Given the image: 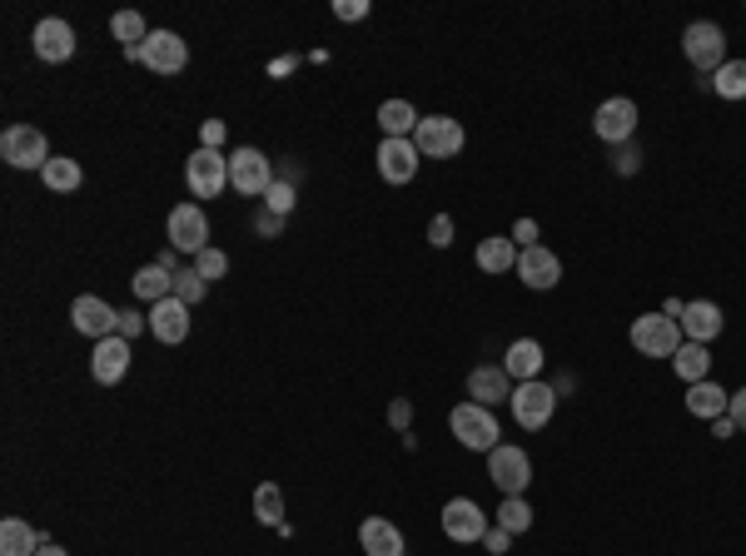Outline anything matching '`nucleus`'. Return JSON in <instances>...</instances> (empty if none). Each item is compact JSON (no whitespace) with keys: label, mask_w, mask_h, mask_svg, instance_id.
Listing matches in <instances>:
<instances>
[{"label":"nucleus","mask_w":746,"mask_h":556,"mask_svg":"<svg viewBox=\"0 0 746 556\" xmlns=\"http://www.w3.org/2000/svg\"><path fill=\"white\" fill-rule=\"evenodd\" d=\"M448 428H454L458 448H468V452H493L497 438H503L493 407H483V403H458L454 413H448Z\"/></svg>","instance_id":"1"},{"label":"nucleus","mask_w":746,"mask_h":556,"mask_svg":"<svg viewBox=\"0 0 746 556\" xmlns=\"http://www.w3.org/2000/svg\"><path fill=\"white\" fill-rule=\"evenodd\" d=\"M413 144H418L423 160H454V154H463L468 129L454 115H423L413 129Z\"/></svg>","instance_id":"2"},{"label":"nucleus","mask_w":746,"mask_h":556,"mask_svg":"<svg viewBox=\"0 0 746 556\" xmlns=\"http://www.w3.org/2000/svg\"><path fill=\"white\" fill-rule=\"evenodd\" d=\"M628 338H632V348H638L642 358H672L681 343H687L681 338V323L667 318V313H642V318H632Z\"/></svg>","instance_id":"3"},{"label":"nucleus","mask_w":746,"mask_h":556,"mask_svg":"<svg viewBox=\"0 0 746 556\" xmlns=\"http://www.w3.org/2000/svg\"><path fill=\"white\" fill-rule=\"evenodd\" d=\"M681 55H687L702 76H716L726 65V31L716 21H692L681 31Z\"/></svg>","instance_id":"4"},{"label":"nucleus","mask_w":746,"mask_h":556,"mask_svg":"<svg viewBox=\"0 0 746 556\" xmlns=\"http://www.w3.org/2000/svg\"><path fill=\"white\" fill-rule=\"evenodd\" d=\"M229 189L244 194V199H260V194L274 189V164L264 150H254V144H244V150L229 154Z\"/></svg>","instance_id":"5"},{"label":"nucleus","mask_w":746,"mask_h":556,"mask_svg":"<svg viewBox=\"0 0 746 556\" xmlns=\"http://www.w3.org/2000/svg\"><path fill=\"white\" fill-rule=\"evenodd\" d=\"M487 482H493L503 497H523L532 482V457L523 448H508V442H497L487 452Z\"/></svg>","instance_id":"6"},{"label":"nucleus","mask_w":746,"mask_h":556,"mask_svg":"<svg viewBox=\"0 0 746 556\" xmlns=\"http://www.w3.org/2000/svg\"><path fill=\"white\" fill-rule=\"evenodd\" d=\"M184 184H190L195 199H219V194L229 189V154L199 144V150L184 160Z\"/></svg>","instance_id":"7"},{"label":"nucleus","mask_w":746,"mask_h":556,"mask_svg":"<svg viewBox=\"0 0 746 556\" xmlns=\"http://www.w3.org/2000/svg\"><path fill=\"white\" fill-rule=\"evenodd\" d=\"M508 407H513V422H518L523 432H538V428H548L552 422V413H558V393H552V383H518L513 387V397H508Z\"/></svg>","instance_id":"8"},{"label":"nucleus","mask_w":746,"mask_h":556,"mask_svg":"<svg viewBox=\"0 0 746 556\" xmlns=\"http://www.w3.org/2000/svg\"><path fill=\"white\" fill-rule=\"evenodd\" d=\"M0 160L11 164V170H45L55 154H50V144H45V135L35 125H11L5 135H0Z\"/></svg>","instance_id":"9"},{"label":"nucleus","mask_w":746,"mask_h":556,"mask_svg":"<svg viewBox=\"0 0 746 556\" xmlns=\"http://www.w3.org/2000/svg\"><path fill=\"white\" fill-rule=\"evenodd\" d=\"M170 244L180 248V254H205L209 248V219H205V209H199V204H174L170 209Z\"/></svg>","instance_id":"10"},{"label":"nucleus","mask_w":746,"mask_h":556,"mask_svg":"<svg viewBox=\"0 0 746 556\" xmlns=\"http://www.w3.org/2000/svg\"><path fill=\"white\" fill-rule=\"evenodd\" d=\"M130 60L150 65L154 76H180L184 65H190V45H184L174 31H150V40H145Z\"/></svg>","instance_id":"11"},{"label":"nucleus","mask_w":746,"mask_h":556,"mask_svg":"<svg viewBox=\"0 0 746 556\" xmlns=\"http://www.w3.org/2000/svg\"><path fill=\"white\" fill-rule=\"evenodd\" d=\"M444 536L458 546H473L487 536V512L473 502V497H454V502H444Z\"/></svg>","instance_id":"12"},{"label":"nucleus","mask_w":746,"mask_h":556,"mask_svg":"<svg viewBox=\"0 0 746 556\" xmlns=\"http://www.w3.org/2000/svg\"><path fill=\"white\" fill-rule=\"evenodd\" d=\"M593 135L607 139V144H628L632 135H638V105H632L628 95H612L597 105L593 115Z\"/></svg>","instance_id":"13"},{"label":"nucleus","mask_w":746,"mask_h":556,"mask_svg":"<svg viewBox=\"0 0 746 556\" xmlns=\"http://www.w3.org/2000/svg\"><path fill=\"white\" fill-rule=\"evenodd\" d=\"M513 274H518L532 293H548V289H558V283H563V258L552 254V248L532 244V248H523V254H518V268H513Z\"/></svg>","instance_id":"14"},{"label":"nucleus","mask_w":746,"mask_h":556,"mask_svg":"<svg viewBox=\"0 0 746 556\" xmlns=\"http://www.w3.org/2000/svg\"><path fill=\"white\" fill-rule=\"evenodd\" d=\"M130 338H119V333H110V338L95 343V354H90V378H95L100 387H115L119 378L130 373Z\"/></svg>","instance_id":"15"},{"label":"nucleus","mask_w":746,"mask_h":556,"mask_svg":"<svg viewBox=\"0 0 746 556\" xmlns=\"http://www.w3.org/2000/svg\"><path fill=\"white\" fill-rule=\"evenodd\" d=\"M70 323H76V333H85V338H110V333H119V313L110 309L105 299H95V293H80L76 303H70Z\"/></svg>","instance_id":"16"},{"label":"nucleus","mask_w":746,"mask_h":556,"mask_svg":"<svg viewBox=\"0 0 746 556\" xmlns=\"http://www.w3.org/2000/svg\"><path fill=\"white\" fill-rule=\"evenodd\" d=\"M374 160H379L383 184H413V174H418L423 154H418V144H413V139H383Z\"/></svg>","instance_id":"17"},{"label":"nucleus","mask_w":746,"mask_h":556,"mask_svg":"<svg viewBox=\"0 0 746 556\" xmlns=\"http://www.w3.org/2000/svg\"><path fill=\"white\" fill-rule=\"evenodd\" d=\"M31 45H35V55H41L45 65H60V60H70V55H76V25L60 21V15H45V21L35 25Z\"/></svg>","instance_id":"18"},{"label":"nucleus","mask_w":746,"mask_h":556,"mask_svg":"<svg viewBox=\"0 0 746 556\" xmlns=\"http://www.w3.org/2000/svg\"><path fill=\"white\" fill-rule=\"evenodd\" d=\"M513 378L503 373V363H483L468 373V403H483V407H497V403H508L513 397Z\"/></svg>","instance_id":"19"},{"label":"nucleus","mask_w":746,"mask_h":556,"mask_svg":"<svg viewBox=\"0 0 746 556\" xmlns=\"http://www.w3.org/2000/svg\"><path fill=\"white\" fill-rule=\"evenodd\" d=\"M677 323H681V338H687V343H707V348H712V338L726 328L722 309H716L712 299H697V303H687Z\"/></svg>","instance_id":"20"},{"label":"nucleus","mask_w":746,"mask_h":556,"mask_svg":"<svg viewBox=\"0 0 746 556\" xmlns=\"http://www.w3.org/2000/svg\"><path fill=\"white\" fill-rule=\"evenodd\" d=\"M542 368H548V354H542V343H538V338L508 343V354H503V373H508L513 383H538Z\"/></svg>","instance_id":"21"},{"label":"nucleus","mask_w":746,"mask_h":556,"mask_svg":"<svg viewBox=\"0 0 746 556\" xmlns=\"http://www.w3.org/2000/svg\"><path fill=\"white\" fill-rule=\"evenodd\" d=\"M150 333L164 343V348H174V343L190 338V303L180 299H160L150 309Z\"/></svg>","instance_id":"22"},{"label":"nucleus","mask_w":746,"mask_h":556,"mask_svg":"<svg viewBox=\"0 0 746 556\" xmlns=\"http://www.w3.org/2000/svg\"><path fill=\"white\" fill-rule=\"evenodd\" d=\"M358 546H364V556H403L409 552V546H403V532L389 522V517H364Z\"/></svg>","instance_id":"23"},{"label":"nucleus","mask_w":746,"mask_h":556,"mask_svg":"<svg viewBox=\"0 0 746 556\" xmlns=\"http://www.w3.org/2000/svg\"><path fill=\"white\" fill-rule=\"evenodd\" d=\"M672 373L687 387L707 383V378H712V348H707V343H681L677 354H672Z\"/></svg>","instance_id":"24"},{"label":"nucleus","mask_w":746,"mask_h":556,"mask_svg":"<svg viewBox=\"0 0 746 556\" xmlns=\"http://www.w3.org/2000/svg\"><path fill=\"white\" fill-rule=\"evenodd\" d=\"M726 403H732V393H726L722 383H692L687 387V413L702 417V422H716V417H726Z\"/></svg>","instance_id":"25"},{"label":"nucleus","mask_w":746,"mask_h":556,"mask_svg":"<svg viewBox=\"0 0 746 556\" xmlns=\"http://www.w3.org/2000/svg\"><path fill=\"white\" fill-rule=\"evenodd\" d=\"M518 254L523 248L513 244L508 234H487L483 244H478V268H483V274H513V268H518Z\"/></svg>","instance_id":"26"},{"label":"nucleus","mask_w":746,"mask_h":556,"mask_svg":"<svg viewBox=\"0 0 746 556\" xmlns=\"http://www.w3.org/2000/svg\"><path fill=\"white\" fill-rule=\"evenodd\" d=\"M45 546V536L35 532L31 522H21V517H5L0 522V556H35Z\"/></svg>","instance_id":"27"},{"label":"nucleus","mask_w":746,"mask_h":556,"mask_svg":"<svg viewBox=\"0 0 746 556\" xmlns=\"http://www.w3.org/2000/svg\"><path fill=\"white\" fill-rule=\"evenodd\" d=\"M418 119H423V115L409 105V100H383V105H379V129H383V139H413Z\"/></svg>","instance_id":"28"},{"label":"nucleus","mask_w":746,"mask_h":556,"mask_svg":"<svg viewBox=\"0 0 746 556\" xmlns=\"http://www.w3.org/2000/svg\"><path fill=\"white\" fill-rule=\"evenodd\" d=\"M130 289H135V299H150V309L160 299H174V274L164 264H145L140 274L130 278Z\"/></svg>","instance_id":"29"},{"label":"nucleus","mask_w":746,"mask_h":556,"mask_svg":"<svg viewBox=\"0 0 746 556\" xmlns=\"http://www.w3.org/2000/svg\"><path fill=\"white\" fill-rule=\"evenodd\" d=\"M110 35H115V40L135 55L145 40H150V25H145L140 11H115V15H110Z\"/></svg>","instance_id":"30"},{"label":"nucleus","mask_w":746,"mask_h":556,"mask_svg":"<svg viewBox=\"0 0 746 556\" xmlns=\"http://www.w3.org/2000/svg\"><path fill=\"white\" fill-rule=\"evenodd\" d=\"M41 179H45V189H55V194H76L85 174H80V164L70 160V154H55V160L41 170Z\"/></svg>","instance_id":"31"},{"label":"nucleus","mask_w":746,"mask_h":556,"mask_svg":"<svg viewBox=\"0 0 746 556\" xmlns=\"http://www.w3.org/2000/svg\"><path fill=\"white\" fill-rule=\"evenodd\" d=\"M493 526H503L508 536H523L532 526V507H528V497H503L497 502V512H493Z\"/></svg>","instance_id":"32"},{"label":"nucleus","mask_w":746,"mask_h":556,"mask_svg":"<svg viewBox=\"0 0 746 556\" xmlns=\"http://www.w3.org/2000/svg\"><path fill=\"white\" fill-rule=\"evenodd\" d=\"M254 517H260L264 526H284V493L274 487V482H260V487H254Z\"/></svg>","instance_id":"33"},{"label":"nucleus","mask_w":746,"mask_h":556,"mask_svg":"<svg viewBox=\"0 0 746 556\" xmlns=\"http://www.w3.org/2000/svg\"><path fill=\"white\" fill-rule=\"evenodd\" d=\"M712 90L722 100H746V60H726L712 76Z\"/></svg>","instance_id":"34"},{"label":"nucleus","mask_w":746,"mask_h":556,"mask_svg":"<svg viewBox=\"0 0 746 556\" xmlns=\"http://www.w3.org/2000/svg\"><path fill=\"white\" fill-rule=\"evenodd\" d=\"M205 293H209V283L195 274V268H174V299H180V303H190V309H195V303L205 299Z\"/></svg>","instance_id":"35"},{"label":"nucleus","mask_w":746,"mask_h":556,"mask_svg":"<svg viewBox=\"0 0 746 556\" xmlns=\"http://www.w3.org/2000/svg\"><path fill=\"white\" fill-rule=\"evenodd\" d=\"M190 268H195V274L205 278V283H219V278L229 274V254H225V248H215V244H209L205 254H195V264H190Z\"/></svg>","instance_id":"36"},{"label":"nucleus","mask_w":746,"mask_h":556,"mask_svg":"<svg viewBox=\"0 0 746 556\" xmlns=\"http://www.w3.org/2000/svg\"><path fill=\"white\" fill-rule=\"evenodd\" d=\"M428 244H433V248H448V244H454V219H448V215H433V219H428Z\"/></svg>","instance_id":"37"},{"label":"nucleus","mask_w":746,"mask_h":556,"mask_svg":"<svg viewBox=\"0 0 746 556\" xmlns=\"http://www.w3.org/2000/svg\"><path fill=\"white\" fill-rule=\"evenodd\" d=\"M334 15H338L344 25L364 21V15H368V0H334Z\"/></svg>","instance_id":"38"},{"label":"nucleus","mask_w":746,"mask_h":556,"mask_svg":"<svg viewBox=\"0 0 746 556\" xmlns=\"http://www.w3.org/2000/svg\"><path fill=\"white\" fill-rule=\"evenodd\" d=\"M269 209H274V215H289V209H294V189H289V184H279V179H274V189H269Z\"/></svg>","instance_id":"39"},{"label":"nucleus","mask_w":746,"mask_h":556,"mask_svg":"<svg viewBox=\"0 0 746 556\" xmlns=\"http://www.w3.org/2000/svg\"><path fill=\"white\" fill-rule=\"evenodd\" d=\"M199 144L219 150V144H225V119H205V125H199Z\"/></svg>","instance_id":"40"},{"label":"nucleus","mask_w":746,"mask_h":556,"mask_svg":"<svg viewBox=\"0 0 746 556\" xmlns=\"http://www.w3.org/2000/svg\"><path fill=\"white\" fill-rule=\"evenodd\" d=\"M726 417L736 422V432H746V387H736L732 403H726Z\"/></svg>","instance_id":"41"},{"label":"nucleus","mask_w":746,"mask_h":556,"mask_svg":"<svg viewBox=\"0 0 746 556\" xmlns=\"http://www.w3.org/2000/svg\"><path fill=\"white\" fill-rule=\"evenodd\" d=\"M513 244L532 248V244H538V224H532V219H518V224H513Z\"/></svg>","instance_id":"42"},{"label":"nucleus","mask_w":746,"mask_h":556,"mask_svg":"<svg viewBox=\"0 0 746 556\" xmlns=\"http://www.w3.org/2000/svg\"><path fill=\"white\" fill-rule=\"evenodd\" d=\"M389 422H393L399 432H409V422H413V403H409V397H399V403L389 407Z\"/></svg>","instance_id":"43"},{"label":"nucleus","mask_w":746,"mask_h":556,"mask_svg":"<svg viewBox=\"0 0 746 556\" xmlns=\"http://www.w3.org/2000/svg\"><path fill=\"white\" fill-rule=\"evenodd\" d=\"M483 546H487V552H497V556H503V552H508V546H513V536H508V532H503V526H487Z\"/></svg>","instance_id":"44"},{"label":"nucleus","mask_w":746,"mask_h":556,"mask_svg":"<svg viewBox=\"0 0 746 556\" xmlns=\"http://www.w3.org/2000/svg\"><path fill=\"white\" fill-rule=\"evenodd\" d=\"M145 323H150V318H140V313H119V338H135Z\"/></svg>","instance_id":"45"},{"label":"nucleus","mask_w":746,"mask_h":556,"mask_svg":"<svg viewBox=\"0 0 746 556\" xmlns=\"http://www.w3.org/2000/svg\"><path fill=\"white\" fill-rule=\"evenodd\" d=\"M712 432H716V438H736V422H732V417H716Z\"/></svg>","instance_id":"46"},{"label":"nucleus","mask_w":746,"mask_h":556,"mask_svg":"<svg viewBox=\"0 0 746 556\" xmlns=\"http://www.w3.org/2000/svg\"><path fill=\"white\" fill-rule=\"evenodd\" d=\"M35 556H70V552H66V546H55V542H45V546H41V552H35Z\"/></svg>","instance_id":"47"}]
</instances>
